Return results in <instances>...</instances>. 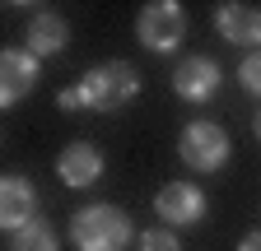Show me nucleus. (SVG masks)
<instances>
[{
  "mask_svg": "<svg viewBox=\"0 0 261 251\" xmlns=\"http://www.w3.org/2000/svg\"><path fill=\"white\" fill-rule=\"evenodd\" d=\"M238 251H261V228H256V233H247V237L238 242Z\"/></svg>",
  "mask_w": 261,
  "mask_h": 251,
  "instance_id": "nucleus-15",
  "label": "nucleus"
},
{
  "mask_svg": "<svg viewBox=\"0 0 261 251\" xmlns=\"http://www.w3.org/2000/svg\"><path fill=\"white\" fill-rule=\"evenodd\" d=\"M80 107L89 112H117L126 103H136V93H140V75L136 66H126V60H108V66H93L80 84Z\"/></svg>",
  "mask_w": 261,
  "mask_h": 251,
  "instance_id": "nucleus-1",
  "label": "nucleus"
},
{
  "mask_svg": "<svg viewBox=\"0 0 261 251\" xmlns=\"http://www.w3.org/2000/svg\"><path fill=\"white\" fill-rule=\"evenodd\" d=\"M238 84H243L247 93H261V51L243 56V66H238Z\"/></svg>",
  "mask_w": 261,
  "mask_h": 251,
  "instance_id": "nucleus-14",
  "label": "nucleus"
},
{
  "mask_svg": "<svg viewBox=\"0 0 261 251\" xmlns=\"http://www.w3.org/2000/svg\"><path fill=\"white\" fill-rule=\"evenodd\" d=\"M56 172H61L65 186H93L98 177H103V153H98L89 140H75V144H65V149H61Z\"/></svg>",
  "mask_w": 261,
  "mask_h": 251,
  "instance_id": "nucleus-9",
  "label": "nucleus"
},
{
  "mask_svg": "<svg viewBox=\"0 0 261 251\" xmlns=\"http://www.w3.org/2000/svg\"><path fill=\"white\" fill-rule=\"evenodd\" d=\"M182 33H187V19H182L177 0H154V5H145L140 19H136V38H140L145 51H177Z\"/></svg>",
  "mask_w": 261,
  "mask_h": 251,
  "instance_id": "nucleus-4",
  "label": "nucleus"
},
{
  "mask_svg": "<svg viewBox=\"0 0 261 251\" xmlns=\"http://www.w3.org/2000/svg\"><path fill=\"white\" fill-rule=\"evenodd\" d=\"M65 42H70V28H65L61 14L42 10L28 19V51L33 56H56V51H65Z\"/></svg>",
  "mask_w": 261,
  "mask_h": 251,
  "instance_id": "nucleus-11",
  "label": "nucleus"
},
{
  "mask_svg": "<svg viewBox=\"0 0 261 251\" xmlns=\"http://www.w3.org/2000/svg\"><path fill=\"white\" fill-rule=\"evenodd\" d=\"M154 209H159L163 224L191 228V224H201V218H205V191H201V186H191V181H168L159 191Z\"/></svg>",
  "mask_w": 261,
  "mask_h": 251,
  "instance_id": "nucleus-5",
  "label": "nucleus"
},
{
  "mask_svg": "<svg viewBox=\"0 0 261 251\" xmlns=\"http://www.w3.org/2000/svg\"><path fill=\"white\" fill-rule=\"evenodd\" d=\"M38 218V191H33L28 177H5L0 181V224H5L10 233L33 224Z\"/></svg>",
  "mask_w": 261,
  "mask_h": 251,
  "instance_id": "nucleus-8",
  "label": "nucleus"
},
{
  "mask_svg": "<svg viewBox=\"0 0 261 251\" xmlns=\"http://www.w3.org/2000/svg\"><path fill=\"white\" fill-rule=\"evenodd\" d=\"M130 218L117 205H89L70 218V242L80 251H126L130 246Z\"/></svg>",
  "mask_w": 261,
  "mask_h": 251,
  "instance_id": "nucleus-2",
  "label": "nucleus"
},
{
  "mask_svg": "<svg viewBox=\"0 0 261 251\" xmlns=\"http://www.w3.org/2000/svg\"><path fill=\"white\" fill-rule=\"evenodd\" d=\"M219 66L210 56H187L182 66L173 70V88H177V98H187V103H210L215 93H219Z\"/></svg>",
  "mask_w": 261,
  "mask_h": 251,
  "instance_id": "nucleus-6",
  "label": "nucleus"
},
{
  "mask_svg": "<svg viewBox=\"0 0 261 251\" xmlns=\"http://www.w3.org/2000/svg\"><path fill=\"white\" fill-rule=\"evenodd\" d=\"M177 153H182V163L196 168V172H219L228 163V153H233V144H228V135L215 121H191L182 131V140H177Z\"/></svg>",
  "mask_w": 261,
  "mask_h": 251,
  "instance_id": "nucleus-3",
  "label": "nucleus"
},
{
  "mask_svg": "<svg viewBox=\"0 0 261 251\" xmlns=\"http://www.w3.org/2000/svg\"><path fill=\"white\" fill-rule=\"evenodd\" d=\"M215 28H219L228 42L261 51V10L256 5H219L215 10Z\"/></svg>",
  "mask_w": 261,
  "mask_h": 251,
  "instance_id": "nucleus-10",
  "label": "nucleus"
},
{
  "mask_svg": "<svg viewBox=\"0 0 261 251\" xmlns=\"http://www.w3.org/2000/svg\"><path fill=\"white\" fill-rule=\"evenodd\" d=\"M140 251H182V242L168 228H149V233H140Z\"/></svg>",
  "mask_w": 261,
  "mask_h": 251,
  "instance_id": "nucleus-13",
  "label": "nucleus"
},
{
  "mask_svg": "<svg viewBox=\"0 0 261 251\" xmlns=\"http://www.w3.org/2000/svg\"><path fill=\"white\" fill-rule=\"evenodd\" d=\"M14 251H61V242H56V228L47 224V218L38 214L33 224H23V228H14V242H10Z\"/></svg>",
  "mask_w": 261,
  "mask_h": 251,
  "instance_id": "nucleus-12",
  "label": "nucleus"
},
{
  "mask_svg": "<svg viewBox=\"0 0 261 251\" xmlns=\"http://www.w3.org/2000/svg\"><path fill=\"white\" fill-rule=\"evenodd\" d=\"M252 125H256V140H261V112H256V121H252Z\"/></svg>",
  "mask_w": 261,
  "mask_h": 251,
  "instance_id": "nucleus-16",
  "label": "nucleus"
},
{
  "mask_svg": "<svg viewBox=\"0 0 261 251\" xmlns=\"http://www.w3.org/2000/svg\"><path fill=\"white\" fill-rule=\"evenodd\" d=\"M38 84V56L33 51H5L0 56V103L14 107L23 103V93H33Z\"/></svg>",
  "mask_w": 261,
  "mask_h": 251,
  "instance_id": "nucleus-7",
  "label": "nucleus"
}]
</instances>
